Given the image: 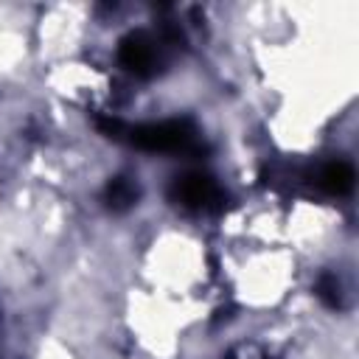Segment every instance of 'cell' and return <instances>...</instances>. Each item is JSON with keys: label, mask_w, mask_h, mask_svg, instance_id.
Wrapping results in <instances>:
<instances>
[{"label": "cell", "mask_w": 359, "mask_h": 359, "mask_svg": "<svg viewBox=\"0 0 359 359\" xmlns=\"http://www.w3.org/2000/svg\"><path fill=\"white\" fill-rule=\"evenodd\" d=\"M351 180H353V174H351V168H348V165H342V163L328 165V168H325V174H323V182H325L331 191H345V188L351 185Z\"/></svg>", "instance_id": "cell-1"}]
</instances>
